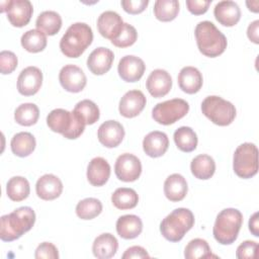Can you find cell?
I'll list each match as a JSON object with an SVG mask.
<instances>
[{"label": "cell", "instance_id": "35", "mask_svg": "<svg viewBox=\"0 0 259 259\" xmlns=\"http://www.w3.org/2000/svg\"><path fill=\"white\" fill-rule=\"evenodd\" d=\"M179 12L177 0H157L154 4V14L160 21H171L176 18Z\"/></svg>", "mask_w": 259, "mask_h": 259}, {"label": "cell", "instance_id": "34", "mask_svg": "<svg viewBox=\"0 0 259 259\" xmlns=\"http://www.w3.org/2000/svg\"><path fill=\"white\" fill-rule=\"evenodd\" d=\"M111 202L118 209H131L137 206L139 195L132 188L120 187L112 193Z\"/></svg>", "mask_w": 259, "mask_h": 259}, {"label": "cell", "instance_id": "4", "mask_svg": "<svg viewBox=\"0 0 259 259\" xmlns=\"http://www.w3.org/2000/svg\"><path fill=\"white\" fill-rule=\"evenodd\" d=\"M47 124L53 132L59 133L69 140L79 138L83 134L86 125L77 113L63 108L52 110L47 116Z\"/></svg>", "mask_w": 259, "mask_h": 259}, {"label": "cell", "instance_id": "23", "mask_svg": "<svg viewBox=\"0 0 259 259\" xmlns=\"http://www.w3.org/2000/svg\"><path fill=\"white\" fill-rule=\"evenodd\" d=\"M178 85L180 89L187 94L198 92L202 86V75L195 67L187 66L180 70L178 77Z\"/></svg>", "mask_w": 259, "mask_h": 259}, {"label": "cell", "instance_id": "7", "mask_svg": "<svg viewBox=\"0 0 259 259\" xmlns=\"http://www.w3.org/2000/svg\"><path fill=\"white\" fill-rule=\"evenodd\" d=\"M201 111L211 122L221 126L231 124L236 117L235 105L217 95H210L203 99Z\"/></svg>", "mask_w": 259, "mask_h": 259}, {"label": "cell", "instance_id": "40", "mask_svg": "<svg viewBox=\"0 0 259 259\" xmlns=\"http://www.w3.org/2000/svg\"><path fill=\"white\" fill-rule=\"evenodd\" d=\"M137 38L138 32L136 28L128 23H123L119 35L115 39L111 40V44L117 48H127L134 45Z\"/></svg>", "mask_w": 259, "mask_h": 259}, {"label": "cell", "instance_id": "25", "mask_svg": "<svg viewBox=\"0 0 259 259\" xmlns=\"http://www.w3.org/2000/svg\"><path fill=\"white\" fill-rule=\"evenodd\" d=\"M188 191L186 179L178 173L169 175L164 182V194L173 202L182 200Z\"/></svg>", "mask_w": 259, "mask_h": 259}, {"label": "cell", "instance_id": "32", "mask_svg": "<svg viewBox=\"0 0 259 259\" xmlns=\"http://www.w3.org/2000/svg\"><path fill=\"white\" fill-rule=\"evenodd\" d=\"M174 142L177 148L185 153L192 152L197 146V136L189 126H180L174 133Z\"/></svg>", "mask_w": 259, "mask_h": 259}, {"label": "cell", "instance_id": "49", "mask_svg": "<svg viewBox=\"0 0 259 259\" xmlns=\"http://www.w3.org/2000/svg\"><path fill=\"white\" fill-rule=\"evenodd\" d=\"M246 5L248 6V9L252 12H258V7H259V2L257 0L255 1H247Z\"/></svg>", "mask_w": 259, "mask_h": 259}, {"label": "cell", "instance_id": "6", "mask_svg": "<svg viewBox=\"0 0 259 259\" xmlns=\"http://www.w3.org/2000/svg\"><path fill=\"white\" fill-rule=\"evenodd\" d=\"M194 215L192 211L185 207L172 210L160 224L162 236L170 242H179L184 235L193 227Z\"/></svg>", "mask_w": 259, "mask_h": 259}, {"label": "cell", "instance_id": "26", "mask_svg": "<svg viewBox=\"0 0 259 259\" xmlns=\"http://www.w3.org/2000/svg\"><path fill=\"white\" fill-rule=\"evenodd\" d=\"M118 249V242L116 238L109 234L104 233L95 238L92 245L93 255L98 259H109L113 257Z\"/></svg>", "mask_w": 259, "mask_h": 259}, {"label": "cell", "instance_id": "1", "mask_svg": "<svg viewBox=\"0 0 259 259\" xmlns=\"http://www.w3.org/2000/svg\"><path fill=\"white\" fill-rule=\"evenodd\" d=\"M35 223V212L29 206H21L1 217L0 238L4 242L19 239Z\"/></svg>", "mask_w": 259, "mask_h": 259}, {"label": "cell", "instance_id": "2", "mask_svg": "<svg viewBox=\"0 0 259 259\" xmlns=\"http://www.w3.org/2000/svg\"><path fill=\"white\" fill-rule=\"evenodd\" d=\"M194 35L199 52L206 57H219L227 49V37L211 21L198 22Z\"/></svg>", "mask_w": 259, "mask_h": 259}, {"label": "cell", "instance_id": "22", "mask_svg": "<svg viewBox=\"0 0 259 259\" xmlns=\"http://www.w3.org/2000/svg\"><path fill=\"white\" fill-rule=\"evenodd\" d=\"M169 147V140L165 133L154 131L149 133L143 140L144 152L152 158L163 156Z\"/></svg>", "mask_w": 259, "mask_h": 259}, {"label": "cell", "instance_id": "13", "mask_svg": "<svg viewBox=\"0 0 259 259\" xmlns=\"http://www.w3.org/2000/svg\"><path fill=\"white\" fill-rule=\"evenodd\" d=\"M7 19L16 27L25 26L33 13V7L28 0H9L6 9Z\"/></svg>", "mask_w": 259, "mask_h": 259}, {"label": "cell", "instance_id": "3", "mask_svg": "<svg viewBox=\"0 0 259 259\" xmlns=\"http://www.w3.org/2000/svg\"><path fill=\"white\" fill-rule=\"evenodd\" d=\"M93 32L85 22L71 24L60 40L61 52L68 58H78L91 45Z\"/></svg>", "mask_w": 259, "mask_h": 259}, {"label": "cell", "instance_id": "17", "mask_svg": "<svg viewBox=\"0 0 259 259\" xmlns=\"http://www.w3.org/2000/svg\"><path fill=\"white\" fill-rule=\"evenodd\" d=\"M97 137L104 147L115 148L124 138V128L116 120H106L98 127Z\"/></svg>", "mask_w": 259, "mask_h": 259}, {"label": "cell", "instance_id": "46", "mask_svg": "<svg viewBox=\"0 0 259 259\" xmlns=\"http://www.w3.org/2000/svg\"><path fill=\"white\" fill-rule=\"evenodd\" d=\"M122 259H143L150 258V255L146 251L145 248L141 246H133L125 250V252L121 256Z\"/></svg>", "mask_w": 259, "mask_h": 259}, {"label": "cell", "instance_id": "24", "mask_svg": "<svg viewBox=\"0 0 259 259\" xmlns=\"http://www.w3.org/2000/svg\"><path fill=\"white\" fill-rule=\"evenodd\" d=\"M110 176V165L102 157L93 158L87 167V179L93 186L104 185Z\"/></svg>", "mask_w": 259, "mask_h": 259}, {"label": "cell", "instance_id": "33", "mask_svg": "<svg viewBox=\"0 0 259 259\" xmlns=\"http://www.w3.org/2000/svg\"><path fill=\"white\" fill-rule=\"evenodd\" d=\"M22 48L29 53H39L47 47V35L38 29H29L20 39Z\"/></svg>", "mask_w": 259, "mask_h": 259}, {"label": "cell", "instance_id": "31", "mask_svg": "<svg viewBox=\"0 0 259 259\" xmlns=\"http://www.w3.org/2000/svg\"><path fill=\"white\" fill-rule=\"evenodd\" d=\"M30 192L29 182L22 176L10 178L6 184L7 196L13 201H21L27 198Z\"/></svg>", "mask_w": 259, "mask_h": 259}, {"label": "cell", "instance_id": "45", "mask_svg": "<svg viewBox=\"0 0 259 259\" xmlns=\"http://www.w3.org/2000/svg\"><path fill=\"white\" fill-rule=\"evenodd\" d=\"M211 0H186V6L190 13L200 15L207 11Z\"/></svg>", "mask_w": 259, "mask_h": 259}, {"label": "cell", "instance_id": "42", "mask_svg": "<svg viewBox=\"0 0 259 259\" xmlns=\"http://www.w3.org/2000/svg\"><path fill=\"white\" fill-rule=\"evenodd\" d=\"M34 257L36 259H58L59 252L57 247L50 242H44L35 249Z\"/></svg>", "mask_w": 259, "mask_h": 259}, {"label": "cell", "instance_id": "36", "mask_svg": "<svg viewBox=\"0 0 259 259\" xmlns=\"http://www.w3.org/2000/svg\"><path fill=\"white\" fill-rule=\"evenodd\" d=\"M39 117V109L34 103L20 104L14 111L15 121L24 126L35 124Z\"/></svg>", "mask_w": 259, "mask_h": 259}, {"label": "cell", "instance_id": "10", "mask_svg": "<svg viewBox=\"0 0 259 259\" xmlns=\"http://www.w3.org/2000/svg\"><path fill=\"white\" fill-rule=\"evenodd\" d=\"M114 172L116 177L123 182L136 181L142 173L141 161L133 154H121L115 161Z\"/></svg>", "mask_w": 259, "mask_h": 259}, {"label": "cell", "instance_id": "39", "mask_svg": "<svg viewBox=\"0 0 259 259\" xmlns=\"http://www.w3.org/2000/svg\"><path fill=\"white\" fill-rule=\"evenodd\" d=\"M211 250L208 243L200 238L191 240L185 247L184 257L186 259H198L211 257Z\"/></svg>", "mask_w": 259, "mask_h": 259}, {"label": "cell", "instance_id": "19", "mask_svg": "<svg viewBox=\"0 0 259 259\" xmlns=\"http://www.w3.org/2000/svg\"><path fill=\"white\" fill-rule=\"evenodd\" d=\"M113 52L107 48L99 47L91 52L87 59V67L94 75L107 73L113 63Z\"/></svg>", "mask_w": 259, "mask_h": 259}, {"label": "cell", "instance_id": "15", "mask_svg": "<svg viewBox=\"0 0 259 259\" xmlns=\"http://www.w3.org/2000/svg\"><path fill=\"white\" fill-rule=\"evenodd\" d=\"M123 23L121 16L117 12L107 10L99 15L97 19V28L103 37L113 40L119 35Z\"/></svg>", "mask_w": 259, "mask_h": 259}, {"label": "cell", "instance_id": "28", "mask_svg": "<svg viewBox=\"0 0 259 259\" xmlns=\"http://www.w3.org/2000/svg\"><path fill=\"white\" fill-rule=\"evenodd\" d=\"M190 170L195 178L206 180L212 177L214 174L215 162L210 156L206 154H200L192 159Z\"/></svg>", "mask_w": 259, "mask_h": 259}, {"label": "cell", "instance_id": "9", "mask_svg": "<svg viewBox=\"0 0 259 259\" xmlns=\"http://www.w3.org/2000/svg\"><path fill=\"white\" fill-rule=\"evenodd\" d=\"M189 110L187 101L174 98L158 103L152 110V117L160 124L169 125L184 117Z\"/></svg>", "mask_w": 259, "mask_h": 259}, {"label": "cell", "instance_id": "37", "mask_svg": "<svg viewBox=\"0 0 259 259\" xmlns=\"http://www.w3.org/2000/svg\"><path fill=\"white\" fill-rule=\"evenodd\" d=\"M102 211V203L99 199L88 197L80 200L76 205V214L81 220H92Z\"/></svg>", "mask_w": 259, "mask_h": 259}, {"label": "cell", "instance_id": "38", "mask_svg": "<svg viewBox=\"0 0 259 259\" xmlns=\"http://www.w3.org/2000/svg\"><path fill=\"white\" fill-rule=\"evenodd\" d=\"M73 111L77 113L85 122V124H93L95 123L100 116V111L98 106L89 99H84L79 101Z\"/></svg>", "mask_w": 259, "mask_h": 259}, {"label": "cell", "instance_id": "27", "mask_svg": "<svg viewBox=\"0 0 259 259\" xmlns=\"http://www.w3.org/2000/svg\"><path fill=\"white\" fill-rule=\"evenodd\" d=\"M143 231L142 220L136 214H124L116 221V232L119 237L131 240L137 238Z\"/></svg>", "mask_w": 259, "mask_h": 259}, {"label": "cell", "instance_id": "18", "mask_svg": "<svg viewBox=\"0 0 259 259\" xmlns=\"http://www.w3.org/2000/svg\"><path fill=\"white\" fill-rule=\"evenodd\" d=\"M146 87L153 97H163L172 88V78L166 70L156 69L149 75L146 81Z\"/></svg>", "mask_w": 259, "mask_h": 259}, {"label": "cell", "instance_id": "43", "mask_svg": "<svg viewBox=\"0 0 259 259\" xmlns=\"http://www.w3.org/2000/svg\"><path fill=\"white\" fill-rule=\"evenodd\" d=\"M258 244L254 241H244L241 243L236 252V257L239 259H253L256 257Z\"/></svg>", "mask_w": 259, "mask_h": 259}, {"label": "cell", "instance_id": "11", "mask_svg": "<svg viewBox=\"0 0 259 259\" xmlns=\"http://www.w3.org/2000/svg\"><path fill=\"white\" fill-rule=\"evenodd\" d=\"M59 81L62 87L72 93L81 92L87 83L85 73L76 65H66L59 73Z\"/></svg>", "mask_w": 259, "mask_h": 259}, {"label": "cell", "instance_id": "48", "mask_svg": "<svg viewBox=\"0 0 259 259\" xmlns=\"http://www.w3.org/2000/svg\"><path fill=\"white\" fill-rule=\"evenodd\" d=\"M249 230L255 236H259V224H258V212H254L249 220Z\"/></svg>", "mask_w": 259, "mask_h": 259}, {"label": "cell", "instance_id": "16", "mask_svg": "<svg viewBox=\"0 0 259 259\" xmlns=\"http://www.w3.org/2000/svg\"><path fill=\"white\" fill-rule=\"evenodd\" d=\"M146 102V96L142 91L130 90L119 100V113L126 118L136 117L143 111Z\"/></svg>", "mask_w": 259, "mask_h": 259}, {"label": "cell", "instance_id": "14", "mask_svg": "<svg viewBox=\"0 0 259 259\" xmlns=\"http://www.w3.org/2000/svg\"><path fill=\"white\" fill-rule=\"evenodd\" d=\"M146 70L144 61L136 56L127 55L119 60L117 66V72L119 77L125 82L139 81Z\"/></svg>", "mask_w": 259, "mask_h": 259}, {"label": "cell", "instance_id": "21", "mask_svg": "<svg viewBox=\"0 0 259 259\" xmlns=\"http://www.w3.org/2000/svg\"><path fill=\"white\" fill-rule=\"evenodd\" d=\"M213 15L222 25L231 27L239 22L241 18V10L236 2L224 0L215 4Z\"/></svg>", "mask_w": 259, "mask_h": 259}, {"label": "cell", "instance_id": "5", "mask_svg": "<svg viewBox=\"0 0 259 259\" xmlns=\"http://www.w3.org/2000/svg\"><path fill=\"white\" fill-rule=\"evenodd\" d=\"M243 224V214L237 208H225L215 219L212 234L214 239L222 245L234 243L239 235Z\"/></svg>", "mask_w": 259, "mask_h": 259}, {"label": "cell", "instance_id": "8", "mask_svg": "<svg viewBox=\"0 0 259 259\" xmlns=\"http://www.w3.org/2000/svg\"><path fill=\"white\" fill-rule=\"evenodd\" d=\"M233 169L237 176L249 179L258 172V149L252 143H244L235 150Z\"/></svg>", "mask_w": 259, "mask_h": 259}, {"label": "cell", "instance_id": "47", "mask_svg": "<svg viewBox=\"0 0 259 259\" xmlns=\"http://www.w3.org/2000/svg\"><path fill=\"white\" fill-rule=\"evenodd\" d=\"M258 27H259V20H254L251 22L247 28V35L251 41L254 44H259L258 38Z\"/></svg>", "mask_w": 259, "mask_h": 259}, {"label": "cell", "instance_id": "44", "mask_svg": "<svg viewBox=\"0 0 259 259\" xmlns=\"http://www.w3.org/2000/svg\"><path fill=\"white\" fill-rule=\"evenodd\" d=\"M149 4V0H122L123 10L130 14H139L143 12Z\"/></svg>", "mask_w": 259, "mask_h": 259}, {"label": "cell", "instance_id": "30", "mask_svg": "<svg viewBox=\"0 0 259 259\" xmlns=\"http://www.w3.org/2000/svg\"><path fill=\"white\" fill-rule=\"evenodd\" d=\"M36 29L42 31L47 35L56 34L62 27L61 15L53 10L41 12L35 21Z\"/></svg>", "mask_w": 259, "mask_h": 259}, {"label": "cell", "instance_id": "41", "mask_svg": "<svg viewBox=\"0 0 259 259\" xmlns=\"http://www.w3.org/2000/svg\"><path fill=\"white\" fill-rule=\"evenodd\" d=\"M17 57L10 51H2L0 53V72L3 75L12 73L17 67Z\"/></svg>", "mask_w": 259, "mask_h": 259}, {"label": "cell", "instance_id": "12", "mask_svg": "<svg viewBox=\"0 0 259 259\" xmlns=\"http://www.w3.org/2000/svg\"><path fill=\"white\" fill-rule=\"evenodd\" d=\"M42 84V73L34 66L23 69L17 78V90L21 95L31 96L38 92Z\"/></svg>", "mask_w": 259, "mask_h": 259}, {"label": "cell", "instance_id": "29", "mask_svg": "<svg viewBox=\"0 0 259 259\" xmlns=\"http://www.w3.org/2000/svg\"><path fill=\"white\" fill-rule=\"evenodd\" d=\"M35 139L28 132H20L13 136L10 142L11 151L18 157H27L35 149Z\"/></svg>", "mask_w": 259, "mask_h": 259}, {"label": "cell", "instance_id": "20", "mask_svg": "<svg viewBox=\"0 0 259 259\" xmlns=\"http://www.w3.org/2000/svg\"><path fill=\"white\" fill-rule=\"evenodd\" d=\"M35 191L39 198L44 200H54L61 195L63 183L56 175L45 174L37 179Z\"/></svg>", "mask_w": 259, "mask_h": 259}]
</instances>
